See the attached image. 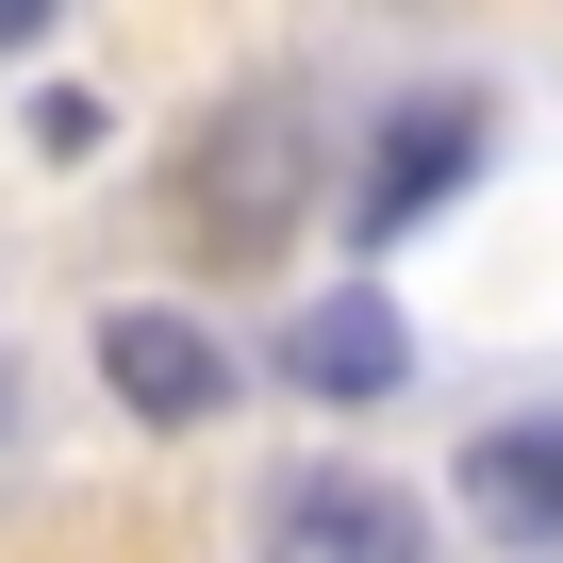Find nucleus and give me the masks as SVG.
Segmentation results:
<instances>
[{"instance_id": "obj_1", "label": "nucleus", "mask_w": 563, "mask_h": 563, "mask_svg": "<svg viewBox=\"0 0 563 563\" xmlns=\"http://www.w3.org/2000/svg\"><path fill=\"white\" fill-rule=\"evenodd\" d=\"M249 563H431V514L365 464H282L249 514Z\"/></svg>"}, {"instance_id": "obj_2", "label": "nucleus", "mask_w": 563, "mask_h": 563, "mask_svg": "<svg viewBox=\"0 0 563 563\" xmlns=\"http://www.w3.org/2000/svg\"><path fill=\"white\" fill-rule=\"evenodd\" d=\"M299 199H316V133H299V117H216V150H199V183H183V216H199L216 249H282Z\"/></svg>"}, {"instance_id": "obj_6", "label": "nucleus", "mask_w": 563, "mask_h": 563, "mask_svg": "<svg viewBox=\"0 0 563 563\" xmlns=\"http://www.w3.org/2000/svg\"><path fill=\"white\" fill-rule=\"evenodd\" d=\"M464 514L497 547H563V431H481L464 448Z\"/></svg>"}, {"instance_id": "obj_4", "label": "nucleus", "mask_w": 563, "mask_h": 563, "mask_svg": "<svg viewBox=\"0 0 563 563\" xmlns=\"http://www.w3.org/2000/svg\"><path fill=\"white\" fill-rule=\"evenodd\" d=\"M100 382H117L150 431H199V415L232 398V349H216L199 316H166V299H117V316H100Z\"/></svg>"}, {"instance_id": "obj_3", "label": "nucleus", "mask_w": 563, "mask_h": 563, "mask_svg": "<svg viewBox=\"0 0 563 563\" xmlns=\"http://www.w3.org/2000/svg\"><path fill=\"white\" fill-rule=\"evenodd\" d=\"M282 382H299V398H332V415H382V398L415 382V332H398V299H365V282L299 299V316H282Z\"/></svg>"}, {"instance_id": "obj_7", "label": "nucleus", "mask_w": 563, "mask_h": 563, "mask_svg": "<svg viewBox=\"0 0 563 563\" xmlns=\"http://www.w3.org/2000/svg\"><path fill=\"white\" fill-rule=\"evenodd\" d=\"M0 398H18V365H0Z\"/></svg>"}, {"instance_id": "obj_5", "label": "nucleus", "mask_w": 563, "mask_h": 563, "mask_svg": "<svg viewBox=\"0 0 563 563\" xmlns=\"http://www.w3.org/2000/svg\"><path fill=\"white\" fill-rule=\"evenodd\" d=\"M464 166H481V100H415V117L365 150V199H349V216H365V249H398L415 216H448V199H464Z\"/></svg>"}]
</instances>
